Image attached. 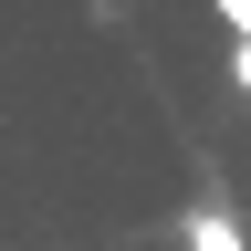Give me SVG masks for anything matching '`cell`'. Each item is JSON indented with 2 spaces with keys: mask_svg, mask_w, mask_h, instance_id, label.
<instances>
[{
  "mask_svg": "<svg viewBox=\"0 0 251 251\" xmlns=\"http://www.w3.org/2000/svg\"><path fill=\"white\" fill-rule=\"evenodd\" d=\"M188 251H251V241H241V220L220 199H199V209H188Z\"/></svg>",
  "mask_w": 251,
  "mask_h": 251,
  "instance_id": "6da1fadb",
  "label": "cell"
}]
</instances>
